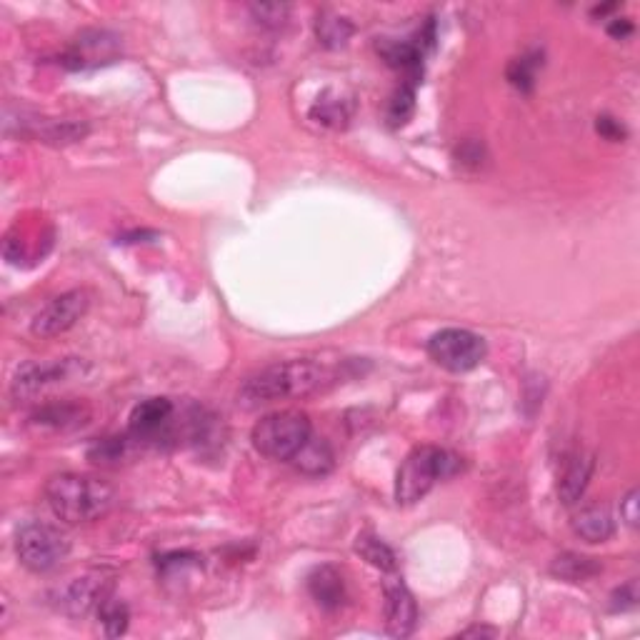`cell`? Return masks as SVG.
Here are the masks:
<instances>
[{
	"label": "cell",
	"mask_w": 640,
	"mask_h": 640,
	"mask_svg": "<svg viewBox=\"0 0 640 640\" xmlns=\"http://www.w3.org/2000/svg\"><path fill=\"white\" fill-rule=\"evenodd\" d=\"M330 383H333V370L315 360H283V363H273L250 375L240 385L238 403L243 408H258V405L275 403V400L305 398Z\"/></svg>",
	"instance_id": "obj_1"
},
{
	"label": "cell",
	"mask_w": 640,
	"mask_h": 640,
	"mask_svg": "<svg viewBox=\"0 0 640 640\" xmlns=\"http://www.w3.org/2000/svg\"><path fill=\"white\" fill-rule=\"evenodd\" d=\"M45 500L55 518L65 523H90L115 503L113 485L85 473H58L45 483Z\"/></svg>",
	"instance_id": "obj_2"
},
{
	"label": "cell",
	"mask_w": 640,
	"mask_h": 640,
	"mask_svg": "<svg viewBox=\"0 0 640 640\" xmlns=\"http://www.w3.org/2000/svg\"><path fill=\"white\" fill-rule=\"evenodd\" d=\"M460 458L450 450L435 445H420L410 450L395 478V500L400 505H413L433 490L438 480L453 478L460 470Z\"/></svg>",
	"instance_id": "obj_3"
},
{
	"label": "cell",
	"mask_w": 640,
	"mask_h": 640,
	"mask_svg": "<svg viewBox=\"0 0 640 640\" xmlns=\"http://www.w3.org/2000/svg\"><path fill=\"white\" fill-rule=\"evenodd\" d=\"M313 435L310 418L300 410H278L260 418L253 428V445L260 455L273 460H288Z\"/></svg>",
	"instance_id": "obj_4"
},
{
	"label": "cell",
	"mask_w": 640,
	"mask_h": 640,
	"mask_svg": "<svg viewBox=\"0 0 640 640\" xmlns=\"http://www.w3.org/2000/svg\"><path fill=\"white\" fill-rule=\"evenodd\" d=\"M18 560L33 573H48L70 553L68 535L48 523H25L15 535Z\"/></svg>",
	"instance_id": "obj_5"
},
{
	"label": "cell",
	"mask_w": 640,
	"mask_h": 640,
	"mask_svg": "<svg viewBox=\"0 0 640 640\" xmlns=\"http://www.w3.org/2000/svg\"><path fill=\"white\" fill-rule=\"evenodd\" d=\"M428 355L450 373H468L483 363L488 345L465 328H445L428 340Z\"/></svg>",
	"instance_id": "obj_6"
},
{
	"label": "cell",
	"mask_w": 640,
	"mask_h": 640,
	"mask_svg": "<svg viewBox=\"0 0 640 640\" xmlns=\"http://www.w3.org/2000/svg\"><path fill=\"white\" fill-rule=\"evenodd\" d=\"M90 308V293L88 290H68V293L58 295L50 300L48 305L38 310V315L30 323V330L38 338H55L63 335L65 330L73 328Z\"/></svg>",
	"instance_id": "obj_7"
},
{
	"label": "cell",
	"mask_w": 640,
	"mask_h": 640,
	"mask_svg": "<svg viewBox=\"0 0 640 640\" xmlns=\"http://www.w3.org/2000/svg\"><path fill=\"white\" fill-rule=\"evenodd\" d=\"M120 40L108 30H85L70 43L60 63L70 70L98 68V65L113 63L118 58Z\"/></svg>",
	"instance_id": "obj_8"
},
{
	"label": "cell",
	"mask_w": 640,
	"mask_h": 640,
	"mask_svg": "<svg viewBox=\"0 0 640 640\" xmlns=\"http://www.w3.org/2000/svg\"><path fill=\"white\" fill-rule=\"evenodd\" d=\"M110 595H113V580L105 578V573H88L65 585L60 593V608L73 618H85L88 613H98Z\"/></svg>",
	"instance_id": "obj_9"
},
{
	"label": "cell",
	"mask_w": 640,
	"mask_h": 640,
	"mask_svg": "<svg viewBox=\"0 0 640 640\" xmlns=\"http://www.w3.org/2000/svg\"><path fill=\"white\" fill-rule=\"evenodd\" d=\"M83 373V363L78 358H65L58 363H28L15 373L13 378V395L15 398H33L48 385L68 380L73 375Z\"/></svg>",
	"instance_id": "obj_10"
},
{
	"label": "cell",
	"mask_w": 640,
	"mask_h": 640,
	"mask_svg": "<svg viewBox=\"0 0 640 640\" xmlns=\"http://www.w3.org/2000/svg\"><path fill=\"white\" fill-rule=\"evenodd\" d=\"M418 625V605L403 580L385 585V630L393 638H408Z\"/></svg>",
	"instance_id": "obj_11"
},
{
	"label": "cell",
	"mask_w": 640,
	"mask_h": 640,
	"mask_svg": "<svg viewBox=\"0 0 640 640\" xmlns=\"http://www.w3.org/2000/svg\"><path fill=\"white\" fill-rule=\"evenodd\" d=\"M173 400L168 398H148L138 403L130 413V435L138 440H155L168 430L173 420Z\"/></svg>",
	"instance_id": "obj_12"
},
{
	"label": "cell",
	"mask_w": 640,
	"mask_h": 640,
	"mask_svg": "<svg viewBox=\"0 0 640 640\" xmlns=\"http://www.w3.org/2000/svg\"><path fill=\"white\" fill-rule=\"evenodd\" d=\"M20 135L25 138L43 140V143L53 145H65V143H78L88 135V125L78 123V120H53V118H25L20 113Z\"/></svg>",
	"instance_id": "obj_13"
},
{
	"label": "cell",
	"mask_w": 640,
	"mask_h": 640,
	"mask_svg": "<svg viewBox=\"0 0 640 640\" xmlns=\"http://www.w3.org/2000/svg\"><path fill=\"white\" fill-rule=\"evenodd\" d=\"M378 53L383 55L385 63L393 70H400L405 75L408 83L405 85H418L423 78V50L413 43V40H390L383 38L378 43Z\"/></svg>",
	"instance_id": "obj_14"
},
{
	"label": "cell",
	"mask_w": 640,
	"mask_h": 640,
	"mask_svg": "<svg viewBox=\"0 0 640 640\" xmlns=\"http://www.w3.org/2000/svg\"><path fill=\"white\" fill-rule=\"evenodd\" d=\"M308 593L323 610H338L345 603V580L333 565H320L308 575Z\"/></svg>",
	"instance_id": "obj_15"
},
{
	"label": "cell",
	"mask_w": 640,
	"mask_h": 640,
	"mask_svg": "<svg viewBox=\"0 0 640 640\" xmlns=\"http://www.w3.org/2000/svg\"><path fill=\"white\" fill-rule=\"evenodd\" d=\"M573 533L583 538L585 543H605L615 533V520L603 505H585L570 520Z\"/></svg>",
	"instance_id": "obj_16"
},
{
	"label": "cell",
	"mask_w": 640,
	"mask_h": 640,
	"mask_svg": "<svg viewBox=\"0 0 640 640\" xmlns=\"http://www.w3.org/2000/svg\"><path fill=\"white\" fill-rule=\"evenodd\" d=\"M595 470V460L593 455H575L570 460V465L565 468L563 478H560L558 485V495L560 503L563 505H575L580 498H583L585 488H588L590 478H593Z\"/></svg>",
	"instance_id": "obj_17"
},
{
	"label": "cell",
	"mask_w": 640,
	"mask_h": 640,
	"mask_svg": "<svg viewBox=\"0 0 640 640\" xmlns=\"http://www.w3.org/2000/svg\"><path fill=\"white\" fill-rule=\"evenodd\" d=\"M290 463L305 475H325L333 470L335 455H333V448H330L323 438L310 435V438L305 440L303 448L290 458Z\"/></svg>",
	"instance_id": "obj_18"
},
{
	"label": "cell",
	"mask_w": 640,
	"mask_h": 640,
	"mask_svg": "<svg viewBox=\"0 0 640 640\" xmlns=\"http://www.w3.org/2000/svg\"><path fill=\"white\" fill-rule=\"evenodd\" d=\"M353 33H355L353 23L338 13L323 10V13L315 18V38H318V43L328 50L345 48L348 40L353 38Z\"/></svg>",
	"instance_id": "obj_19"
},
{
	"label": "cell",
	"mask_w": 640,
	"mask_h": 640,
	"mask_svg": "<svg viewBox=\"0 0 640 640\" xmlns=\"http://www.w3.org/2000/svg\"><path fill=\"white\" fill-rule=\"evenodd\" d=\"M310 118H313L315 123L325 125V128L340 130L345 128L350 120V103L343 98V95L328 90V93H323L313 103V108H310Z\"/></svg>",
	"instance_id": "obj_20"
},
{
	"label": "cell",
	"mask_w": 640,
	"mask_h": 640,
	"mask_svg": "<svg viewBox=\"0 0 640 640\" xmlns=\"http://www.w3.org/2000/svg\"><path fill=\"white\" fill-rule=\"evenodd\" d=\"M550 573L568 583H585V580L595 578L600 573V563L595 558L580 553H563L553 560Z\"/></svg>",
	"instance_id": "obj_21"
},
{
	"label": "cell",
	"mask_w": 640,
	"mask_h": 640,
	"mask_svg": "<svg viewBox=\"0 0 640 640\" xmlns=\"http://www.w3.org/2000/svg\"><path fill=\"white\" fill-rule=\"evenodd\" d=\"M355 553H358L365 563L373 565V568L383 570V573H393V570L398 568V555H395V550L373 533H360L358 538H355Z\"/></svg>",
	"instance_id": "obj_22"
},
{
	"label": "cell",
	"mask_w": 640,
	"mask_h": 640,
	"mask_svg": "<svg viewBox=\"0 0 640 640\" xmlns=\"http://www.w3.org/2000/svg\"><path fill=\"white\" fill-rule=\"evenodd\" d=\"M85 418H88V413H85V408H80V405H48V408L38 410V413L33 415L35 423L40 425H53V428H73V425H83Z\"/></svg>",
	"instance_id": "obj_23"
},
{
	"label": "cell",
	"mask_w": 640,
	"mask_h": 640,
	"mask_svg": "<svg viewBox=\"0 0 640 640\" xmlns=\"http://www.w3.org/2000/svg\"><path fill=\"white\" fill-rule=\"evenodd\" d=\"M98 620H100V628H103V633L108 635V638H118V635H123L125 630H128V623H130L128 605L120 603V600H115L113 595H110V598L100 605Z\"/></svg>",
	"instance_id": "obj_24"
},
{
	"label": "cell",
	"mask_w": 640,
	"mask_h": 640,
	"mask_svg": "<svg viewBox=\"0 0 640 640\" xmlns=\"http://www.w3.org/2000/svg\"><path fill=\"white\" fill-rule=\"evenodd\" d=\"M540 65H543V55L540 53H530V55H523V58H515L513 63L508 65L510 85L523 90V93H530V90L535 88V75H538Z\"/></svg>",
	"instance_id": "obj_25"
},
{
	"label": "cell",
	"mask_w": 640,
	"mask_h": 640,
	"mask_svg": "<svg viewBox=\"0 0 640 640\" xmlns=\"http://www.w3.org/2000/svg\"><path fill=\"white\" fill-rule=\"evenodd\" d=\"M415 110V88L413 85H400L398 90L390 98L388 110H385V118H388V125L393 128H403L410 118H413Z\"/></svg>",
	"instance_id": "obj_26"
},
{
	"label": "cell",
	"mask_w": 640,
	"mask_h": 640,
	"mask_svg": "<svg viewBox=\"0 0 640 640\" xmlns=\"http://www.w3.org/2000/svg\"><path fill=\"white\" fill-rule=\"evenodd\" d=\"M248 13L250 18L255 20L258 25L268 30H278L288 23L290 18V5L285 3H253L248 5Z\"/></svg>",
	"instance_id": "obj_27"
},
{
	"label": "cell",
	"mask_w": 640,
	"mask_h": 640,
	"mask_svg": "<svg viewBox=\"0 0 640 640\" xmlns=\"http://www.w3.org/2000/svg\"><path fill=\"white\" fill-rule=\"evenodd\" d=\"M125 438H120V435H110V438H100L95 440L93 445L88 448V458L93 460V463H118L120 458H123L125 453Z\"/></svg>",
	"instance_id": "obj_28"
},
{
	"label": "cell",
	"mask_w": 640,
	"mask_h": 640,
	"mask_svg": "<svg viewBox=\"0 0 640 640\" xmlns=\"http://www.w3.org/2000/svg\"><path fill=\"white\" fill-rule=\"evenodd\" d=\"M595 130H598V133L603 135L605 140H623L625 138V128L618 123V120L610 118V115H600V118L595 120Z\"/></svg>",
	"instance_id": "obj_29"
},
{
	"label": "cell",
	"mask_w": 640,
	"mask_h": 640,
	"mask_svg": "<svg viewBox=\"0 0 640 640\" xmlns=\"http://www.w3.org/2000/svg\"><path fill=\"white\" fill-rule=\"evenodd\" d=\"M635 603H638V588H635V583L623 585V588H618L613 593V610H628Z\"/></svg>",
	"instance_id": "obj_30"
},
{
	"label": "cell",
	"mask_w": 640,
	"mask_h": 640,
	"mask_svg": "<svg viewBox=\"0 0 640 640\" xmlns=\"http://www.w3.org/2000/svg\"><path fill=\"white\" fill-rule=\"evenodd\" d=\"M620 515L625 518L628 525H638V490H630L623 498V505H620Z\"/></svg>",
	"instance_id": "obj_31"
},
{
	"label": "cell",
	"mask_w": 640,
	"mask_h": 640,
	"mask_svg": "<svg viewBox=\"0 0 640 640\" xmlns=\"http://www.w3.org/2000/svg\"><path fill=\"white\" fill-rule=\"evenodd\" d=\"M608 33L613 35V38L623 40V38H628L630 33H633V23H630L628 18H613L608 23Z\"/></svg>",
	"instance_id": "obj_32"
},
{
	"label": "cell",
	"mask_w": 640,
	"mask_h": 640,
	"mask_svg": "<svg viewBox=\"0 0 640 640\" xmlns=\"http://www.w3.org/2000/svg\"><path fill=\"white\" fill-rule=\"evenodd\" d=\"M460 635H463V638H470V635H495V630L493 628H470Z\"/></svg>",
	"instance_id": "obj_33"
}]
</instances>
